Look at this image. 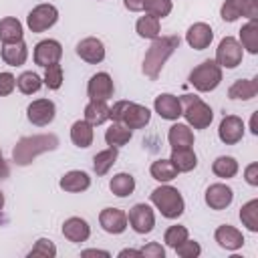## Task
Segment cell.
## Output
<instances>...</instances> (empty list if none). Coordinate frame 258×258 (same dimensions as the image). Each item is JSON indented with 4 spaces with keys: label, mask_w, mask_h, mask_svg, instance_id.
Returning a JSON list of instances; mask_svg holds the SVG:
<instances>
[{
    "label": "cell",
    "mask_w": 258,
    "mask_h": 258,
    "mask_svg": "<svg viewBox=\"0 0 258 258\" xmlns=\"http://www.w3.org/2000/svg\"><path fill=\"white\" fill-rule=\"evenodd\" d=\"M179 46V38L177 36H157L153 38L151 46L145 52L143 58V73L149 79H157L163 64L167 62V58L173 54V50Z\"/></svg>",
    "instance_id": "cell-1"
},
{
    "label": "cell",
    "mask_w": 258,
    "mask_h": 258,
    "mask_svg": "<svg viewBox=\"0 0 258 258\" xmlns=\"http://www.w3.org/2000/svg\"><path fill=\"white\" fill-rule=\"evenodd\" d=\"M58 139L56 135H32V137H22L16 147L12 149V159L16 161V165H28L32 163V159L44 151H52L56 149Z\"/></svg>",
    "instance_id": "cell-2"
},
{
    "label": "cell",
    "mask_w": 258,
    "mask_h": 258,
    "mask_svg": "<svg viewBox=\"0 0 258 258\" xmlns=\"http://www.w3.org/2000/svg\"><path fill=\"white\" fill-rule=\"evenodd\" d=\"M109 119L117 121L121 125H125L127 129H143L149 119H151V111L139 103H131V101H117L111 109H109Z\"/></svg>",
    "instance_id": "cell-3"
},
{
    "label": "cell",
    "mask_w": 258,
    "mask_h": 258,
    "mask_svg": "<svg viewBox=\"0 0 258 258\" xmlns=\"http://www.w3.org/2000/svg\"><path fill=\"white\" fill-rule=\"evenodd\" d=\"M151 204L167 220L179 218L183 214V210H185V204H183V198H181L179 189H175L171 185H159V187H155L151 191Z\"/></svg>",
    "instance_id": "cell-4"
},
{
    "label": "cell",
    "mask_w": 258,
    "mask_h": 258,
    "mask_svg": "<svg viewBox=\"0 0 258 258\" xmlns=\"http://www.w3.org/2000/svg\"><path fill=\"white\" fill-rule=\"evenodd\" d=\"M179 103H181V115L185 117L189 127H194V129L210 127V123L214 119V111L208 103H204L196 95H183L179 99Z\"/></svg>",
    "instance_id": "cell-5"
},
{
    "label": "cell",
    "mask_w": 258,
    "mask_h": 258,
    "mask_svg": "<svg viewBox=\"0 0 258 258\" xmlns=\"http://www.w3.org/2000/svg\"><path fill=\"white\" fill-rule=\"evenodd\" d=\"M222 83V67L216 60H204L189 73V85L200 93H210Z\"/></svg>",
    "instance_id": "cell-6"
},
{
    "label": "cell",
    "mask_w": 258,
    "mask_h": 258,
    "mask_svg": "<svg viewBox=\"0 0 258 258\" xmlns=\"http://www.w3.org/2000/svg\"><path fill=\"white\" fill-rule=\"evenodd\" d=\"M56 20H58V10L52 4H38L26 16V24L32 32H44L50 26H54Z\"/></svg>",
    "instance_id": "cell-7"
},
{
    "label": "cell",
    "mask_w": 258,
    "mask_h": 258,
    "mask_svg": "<svg viewBox=\"0 0 258 258\" xmlns=\"http://www.w3.org/2000/svg\"><path fill=\"white\" fill-rule=\"evenodd\" d=\"M242 56H244V48L234 36H226L220 40L216 48V62L222 69H236L242 62Z\"/></svg>",
    "instance_id": "cell-8"
},
{
    "label": "cell",
    "mask_w": 258,
    "mask_h": 258,
    "mask_svg": "<svg viewBox=\"0 0 258 258\" xmlns=\"http://www.w3.org/2000/svg\"><path fill=\"white\" fill-rule=\"evenodd\" d=\"M220 16L226 22H234L240 16L256 20L258 18V0H226L222 4Z\"/></svg>",
    "instance_id": "cell-9"
},
{
    "label": "cell",
    "mask_w": 258,
    "mask_h": 258,
    "mask_svg": "<svg viewBox=\"0 0 258 258\" xmlns=\"http://www.w3.org/2000/svg\"><path fill=\"white\" fill-rule=\"evenodd\" d=\"M127 222L131 224V228L137 234H149L155 228V214H153L151 206H147V204H135L129 210Z\"/></svg>",
    "instance_id": "cell-10"
},
{
    "label": "cell",
    "mask_w": 258,
    "mask_h": 258,
    "mask_svg": "<svg viewBox=\"0 0 258 258\" xmlns=\"http://www.w3.org/2000/svg\"><path fill=\"white\" fill-rule=\"evenodd\" d=\"M54 115H56V107L50 99H36L26 107V117L36 127H44L52 123Z\"/></svg>",
    "instance_id": "cell-11"
},
{
    "label": "cell",
    "mask_w": 258,
    "mask_h": 258,
    "mask_svg": "<svg viewBox=\"0 0 258 258\" xmlns=\"http://www.w3.org/2000/svg\"><path fill=\"white\" fill-rule=\"evenodd\" d=\"M113 79L109 73H97L89 79V85H87V95L91 101H109L113 97Z\"/></svg>",
    "instance_id": "cell-12"
},
{
    "label": "cell",
    "mask_w": 258,
    "mask_h": 258,
    "mask_svg": "<svg viewBox=\"0 0 258 258\" xmlns=\"http://www.w3.org/2000/svg\"><path fill=\"white\" fill-rule=\"evenodd\" d=\"M218 137L226 145H234V143L242 141V137H244V121L240 117H236V115H226L220 121Z\"/></svg>",
    "instance_id": "cell-13"
},
{
    "label": "cell",
    "mask_w": 258,
    "mask_h": 258,
    "mask_svg": "<svg viewBox=\"0 0 258 258\" xmlns=\"http://www.w3.org/2000/svg\"><path fill=\"white\" fill-rule=\"evenodd\" d=\"M62 56V46L58 40H52V38H46V40H40L36 46H34V62L38 67H48V64H54L58 62Z\"/></svg>",
    "instance_id": "cell-14"
},
{
    "label": "cell",
    "mask_w": 258,
    "mask_h": 258,
    "mask_svg": "<svg viewBox=\"0 0 258 258\" xmlns=\"http://www.w3.org/2000/svg\"><path fill=\"white\" fill-rule=\"evenodd\" d=\"M99 224L107 234H123L127 228V214L119 208H105L99 214Z\"/></svg>",
    "instance_id": "cell-15"
},
{
    "label": "cell",
    "mask_w": 258,
    "mask_h": 258,
    "mask_svg": "<svg viewBox=\"0 0 258 258\" xmlns=\"http://www.w3.org/2000/svg\"><path fill=\"white\" fill-rule=\"evenodd\" d=\"M77 54L89 62V64H99L103 62L105 58V44L103 40L95 38V36H89V38H83L79 44H77Z\"/></svg>",
    "instance_id": "cell-16"
},
{
    "label": "cell",
    "mask_w": 258,
    "mask_h": 258,
    "mask_svg": "<svg viewBox=\"0 0 258 258\" xmlns=\"http://www.w3.org/2000/svg\"><path fill=\"white\" fill-rule=\"evenodd\" d=\"M185 40H187V44H189L191 48L204 50V48H208V46L212 44V40H214V30H212V26L206 24V22H196V24H191V26L187 28Z\"/></svg>",
    "instance_id": "cell-17"
},
{
    "label": "cell",
    "mask_w": 258,
    "mask_h": 258,
    "mask_svg": "<svg viewBox=\"0 0 258 258\" xmlns=\"http://www.w3.org/2000/svg\"><path fill=\"white\" fill-rule=\"evenodd\" d=\"M155 113L161 117V119H167V121H175L181 117V103L175 95L171 93H161L155 97Z\"/></svg>",
    "instance_id": "cell-18"
},
{
    "label": "cell",
    "mask_w": 258,
    "mask_h": 258,
    "mask_svg": "<svg viewBox=\"0 0 258 258\" xmlns=\"http://www.w3.org/2000/svg\"><path fill=\"white\" fill-rule=\"evenodd\" d=\"M234 200V191L226 183H212L206 189V204L210 210H226Z\"/></svg>",
    "instance_id": "cell-19"
},
{
    "label": "cell",
    "mask_w": 258,
    "mask_h": 258,
    "mask_svg": "<svg viewBox=\"0 0 258 258\" xmlns=\"http://www.w3.org/2000/svg\"><path fill=\"white\" fill-rule=\"evenodd\" d=\"M214 238H216L218 246L224 248V250H240V248L244 246V236H242V232H240L238 228L230 226V224L218 226L216 232H214Z\"/></svg>",
    "instance_id": "cell-20"
},
{
    "label": "cell",
    "mask_w": 258,
    "mask_h": 258,
    "mask_svg": "<svg viewBox=\"0 0 258 258\" xmlns=\"http://www.w3.org/2000/svg\"><path fill=\"white\" fill-rule=\"evenodd\" d=\"M62 236H64L69 242H75V244L87 242L89 236H91V228H89L87 220L75 216V218L64 220V224H62Z\"/></svg>",
    "instance_id": "cell-21"
},
{
    "label": "cell",
    "mask_w": 258,
    "mask_h": 258,
    "mask_svg": "<svg viewBox=\"0 0 258 258\" xmlns=\"http://www.w3.org/2000/svg\"><path fill=\"white\" fill-rule=\"evenodd\" d=\"M60 189L69 191V194H81L85 189H89L91 185V177L87 171H81V169H73V171H67L60 181H58Z\"/></svg>",
    "instance_id": "cell-22"
},
{
    "label": "cell",
    "mask_w": 258,
    "mask_h": 258,
    "mask_svg": "<svg viewBox=\"0 0 258 258\" xmlns=\"http://www.w3.org/2000/svg\"><path fill=\"white\" fill-rule=\"evenodd\" d=\"M258 93V79H238L230 89L228 97L234 101H250Z\"/></svg>",
    "instance_id": "cell-23"
},
{
    "label": "cell",
    "mask_w": 258,
    "mask_h": 258,
    "mask_svg": "<svg viewBox=\"0 0 258 258\" xmlns=\"http://www.w3.org/2000/svg\"><path fill=\"white\" fill-rule=\"evenodd\" d=\"M167 141H169L171 149L191 147V145H194V131H191L189 125H185V123H175V125H171L169 131H167Z\"/></svg>",
    "instance_id": "cell-24"
},
{
    "label": "cell",
    "mask_w": 258,
    "mask_h": 258,
    "mask_svg": "<svg viewBox=\"0 0 258 258\" xmlns=\"http://www.w3.org/2000/svg\"><path fill=\"white\" fill-rule=\"evenodd\" d=\"M26 56H28V46L24 40H18V42H12V44H4L2 46V60L10 67H20L26 62Z\"/></svg>",
    "instance_id": "cell-25"
},
{
    "label": "cell",
    "mask_w": 258,
    "mask_h": 258,
    "mask_svg": "<svg viewBox=\"0 0 258 258\" xmlns=\"http://www.w3.org/2000/svg\"><path fill=\"white\" fill-rule=\"evenodd\" d=\"M22 34H24V30H22V24L18 18L6 16L0 20V40L4 44H12V42L22 40Z\"/></svg>",
    "instance_id": "cell-26"
},
{
    "label": "cell",
    "mask_w": 258,
    "mask_h": 258,
    "mask_svg": "<svg viewBox=\"0 0 258 258\" xmlns=\"http://www.w3.org/2000/svg\"><path fill=\"white\" fill-rule=\"evenodd\" d=\"M71 141L81 147V149H87L91 143H93V125L85 119H79L73 123L71 127Z\"/></svg>",
    "instance_id": "cell-27"
},
{
    "label": "cell",
    "mask_w": 258,
    "mask_h": 258,
    "mask_svg": "<svg viewBox=\"0 0 258 258\" xmlns=\"http://www.w3.org/2000/svg\"><path fill=\"white\" fill-rule=\"evenodd\" d=\"M171 163L175 165V169L177 171H191V169H196V165H198V157H196V153H194V149L191 147H179V149H171Z\"/></svg>",
    "instance_id": "cell-28"
},
{
    "label": "cell",
    "mask_w": 258,
    "mask_h": 258,
    "mask_svg": "<svg viewBox=\"0 0 258 258\" xmlns=\"http://www.w3.org/2000/svg\"><path fill=\"white\" fill-rule=\"evenodd\" d=\"M149 173H151L153 179H157L161 183H167V181L175 179L179 171L175 169V165L171 163V159H155L151 163V167H149Z\"/></svg>",
    "instance_id": "cell-29"
},
{
    "label": "cell",
    "mask_w": 258,
    "mask_h": 258,
    "mask_svg": "<svg viewBox=\"0 0 258 258\" xmlns=\"http://www.w3.org/2000/svg\"><path fill=\"white\" fill-rule=\"evenodd\" d=\"M109 189H111L117 198H127V196H131L133 189H135V177H133L131 173L121 171V173H117V175L111 177Z\"/></svg>",
    "instance_id": "cell-30"
},
{
    "label": "cell",
    "mask_w": 258,
    "mask_h": 258,
    "mask_svg": "<svg viewBox=\"0 0 258 258\" xmlns=\"http://www.w3.org/2000/svg\"><path fill=\"white\" fill-rule=\"evenodd\" d=\"M129 139H131V129H127L125 125H121L117 121H113L111 127L105 131V143L109 147H117L119 149L125 143H129Z\"/></svg>",
    "instance_id": "cell-31"
},
{
    "label": "cell",
    "mask_w": 258,
    "mask_h": 258,
    "mask_svg": "<svg viewBox=\"0 0 258 258\" xmlns=\"http://www.w3.org/2000/svg\"><path fill=\"white\" fill-rule=\"evenodd\" d=\"M109 119V107L105 101H89L85 107V121H89L93 127L103 125Z\"/></svg>",
    "instance_id": "cell-32"
},
{
    "label": "cell",
    "mask_w": 258,
    "mask_h": 258,
    "mask_svg": "<svg viewBox=\"0 0 258 258\" xmlns=\"http://www.w3.org/2000/svg\"><path fill=\"white\" fill-rule=\"evenodd\" d=\"M240 46H244L250 54L258 52V22L250 20L248 24L242 26L240 30Z\"/></svg>",
    "instance_id": "cell-33"
},
{
    "label": "cell",
    "mask_w": 258,
    "mask_h": 258,
    "mask_svg": "<svg viewBox=\"0 0 258 258\" xmlns=\"http://www.w3.org/2000/svg\"><path fill=\"white\" fill-rule=\"evenodd\" d=\"M135 30L141 38H157L159 36V30H161V24H159V18L157 16H151V14H145L137 20L135 24Z\"/></svg>",
    "instance_id": "cell-34"
},
{
    "label": "cell",
    "mask_w": 258,
    "mask_h": 258,
    "mask_svg": "<svg viewBox=\"0 0 258 258\" xmlns=\"http://www.w3.org/2000/svg\"><path fill=\"white\" fill-rule=\"evenodd\" d=\"M117 161V147H107L93 157V169L97 175H105Z\"/></svg>",
    "instance_id": "cell-35"
},
{
    "label": "cell",
    "mask_w": 258,
    "mask_h": 258,
    "mask_svg": "<svg viewBox=\"0 0 258 258\" xmlns=\"http://www.w3.org/2000/svg\"><path fill=\"white\" fill-rule=\"evenodd\" d=\"M212 171L222 179H230L238 173V161L232 155H220L212 163Z\"/></svg>",
    "instance_id": "cell-36"
},
{
    "label": "cell",
    "mask_w": 258,
    "mask_h": 258,
    "mask_svg": "<svg viewBox=\"0 0 258 258\" xmlns=\"http://www.w3.org/2000/svg\"><path fill=\"white\" fill-rule=\"evenodd\" d=\"M240 220L250 232H258V200H250L240 208Z\"/></svg>",
    "instance_id": "cell-37"
},
{
    "label": "cell",
    "mask_w": 258,
    "mask_h": 258,
    "mask_svg": "<svg viewBox=\"0 0 258 258\" xmlns=\"http://www.w3.org/2000/svg\"><path fill=\"white\" fill-rule=\"evenodd\" d=\"M16 87H18L20 93L32 95V93H36V91L42 87V79H40L36 73H32V71H24V73L16 79Z\"/></svg>",
    "instance_id": "cell-38"
},
{
    "label": "cell",
    "mask_w": 258,
    "mask_h": 258,
    "mask_svg": "<svg viewBox=\"0 0 258 258\" xmlns=\"http://www.w3.org/2000/svg\"><path fill=\"white\" fill-rule=\"evenodd\" d=\"M42 83L48 89H52V91L60 89V85H62V67L58 62L44 67V79H42Z\"/></svg>",
    "instance_id": "cell-39"
},
{
    "label": "cell",
    "mask_w": 258,
    "mask_h": 258,
    "mask_svg": "<svg viewBox=\"0 0 258 258\" xmlns=\"http://www.w3.org/2000/svg\"><path fill=\"white\" fill-rule=\"evenodd\" d=\"M187 228L185 226H179V224H175V226H169L167 230H165V234H163V242L169 246V248H175L177 244H181L183 240H187Z\"/></svg>",
    "instance_id": "cell-40"
},
{
    "label": "cell",
    "mask_w": 258,
    "mask_h": 258,
    "mask_svg": "<svg viewBox=\"0 0 258 258\" xmlns=\"http://www.w3.org/2000/svg\"><path fill=\"white\" fill-rule=\"evenodd\" d=\"M171 0H145L143 4V10L151 16H157V18H163L171 12Z\"/></svg>",
    "instance_id": "cell-41"
},
{
    "label": "cell",
    "mask_w": 258,
    "mask_h": 258,
    "mask_svg": "<svg viewBox=\"0 0 258 258\" xmlns=\"http://www.w3.org/2000/svg\"><path fill=\"white\" fill-rule=\"evenodd\" d=\"M36 256H42V258H54V256H56V246H54L50 240L40 238V240H36L34 248L28 252V258H36Z\"/></svg>",
    "instance_id": "cell-42"
},
{
    "label": "cell",
    "mask_w": 258,
    "mask_h": 258,
    "mask_svg": "<svg viewBox=\"0 0 258 258\" xmlns=\"http://www.w3.org/2000/svg\"><path fill=\"white\" fill-rule=\"evenodd\" d=\"M175 254L177 256H181V258H198L200 254H202V246L196 242V240H183L181 244H177L175 248Z\"/></svg>",
    "instance_id": "cell-43"
},
{
    "label": "cell",
    "mask_w": 258,
    "mask_h": 258,
    "mask_svg": "<svg viewBox=\"0 0 258 258\" xmlns=\"http://www.w3.org/2000/svg\"><path fill=\"white\" fill-rule=\"evenodd\" d=\"M16 89V77L12 73H0V97H8Z\"/></svg>",
    "instance_id": "cell-44"
},
{
    "label": "cell",
    "mask_w": 258,
    "mask_h": 258,
    "mask_svg": "<svg viewBox=\"0 0 258 258\" xmlns=\"http://www.w3.org/2000/svg\"><path fill=\"white\" fill-rule=\"evenodd\" d=\"M139 252H141V256H145V258H163V256H165L163 246L157 244V242H149V244H147L145 248H141Z\"/></svg>",
    "instance_id": "cell-45"
},
{
    "label": "cell",
    "mask_w": 258,
    "mask_h": 258,
    "mask_svg": "<svg viewBox=\"0 0 258 258\" xmlns=\"http://www.w3.org/2000/svg\"><path fill=\"white\" fill-rule=\"evenodd\" d=\"M244 177L250 185H258V163H250L244 171Z\"/></svg>",
    "instance_id": "cell-46"
},
{
    "label": "cell",
    "mask_w": 258,
    "mask_h": 258,
    "mask_svg": "<svg viewBox=\"0 0 258 258\" xmlns=\"http://www.w3.org/2000/svg\"><path fill=\"white\" fill-rule=\"evenodd\" d=\"M123 4H125L127 10H131V12H139V10H143L145 0H123Z\"/></svg>",
    "instance_id": "cell-47"
},
{
    "label": "cell",
    "mask_w": 258,
    "mask_h": 258,
    "mask_svg": "<svg viewBox=\"0 0 258 258\" xmlns=\"http://www.w3.org/2000/svg\"><path fill=\"white\" fill-rule=\"evenodd\" d=\"M81 256H85V258H87V256H105V258H109L111 254H109L107 250H95V248H93V250H83Z\"/></svg>",
    "instance_id": "cell-48"
},
{
    "label": "cell",
    "mask_w": 258,
    "mask_h": 258,
    "mask_svg": "<svg viewBox=\"0 0 258 258\" xmlns=\"http://www.w3.org/2000/svg\"><path fill=\"white\" fill-rule=\"evenodd\" d=\"M8 175V165L4 161V155H2V149H0V177H6Z\"/></svg>",
    "instance_id": "cell-49"
},
{
    "label": "cell",
    "mask_w": 258,
    "mask_h": 258,
    "mask_svg": "<svg viewBox=\"0 0 258 258\" xmlns=\"http://www.w3.org/2000/svg\"><path fill=\"white\" fill-rule=\"evenodd\" d=\"M119 256H121V258H125V256H137V258H139V256H141V252H139V250L125 248V250H121V252H119Z\"/></svg>",
    "instance_id": "cell-50"
},
{
    "label": "cell",
    "mask_w": 258,
    "mask_h": 258,
    "mask_svg": "<svg viewBox=\"0 0 258 258\" xmlns=\"http://www.w3.org/2000/svg\"><path fill=\"white\" fill-rule=\"evenodd\" d=\"M256 117H258V115L254 113V115H252V121H250V129H252L254 135H258V129H256Z\"/></svg>",
    "instance_id": "cell-51"
},
{
    "label": "cell",
    "mask_w": 258,
    "mask_h": 258,
    "mask_svg": "<svg viewBox=\"0 0 258 258\" xmlns=\"http://www.w3.org/2000/svg\"><path fill=\"white\" fill-rule=\"evenodd\" d=\"M2 208H4V194L0 191V210H2Z\"/></svg>",
    "instance_id": "cell-52"
}]
</instances>
